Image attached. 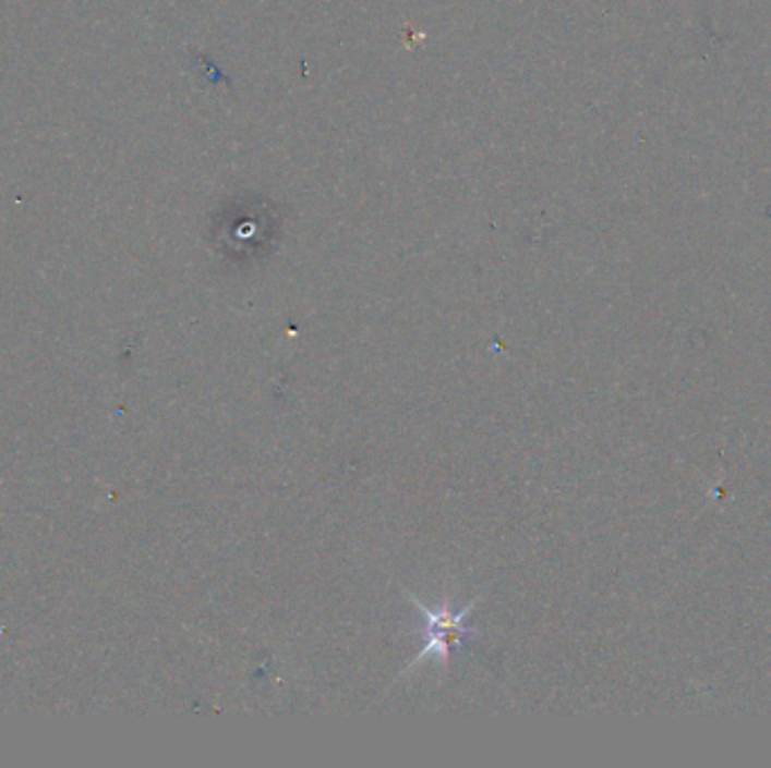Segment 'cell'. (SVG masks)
Listing matches in <instances>:
<instances>
[{
	"instance_id": "cell-1",
	"label": "cell",
	"mask_w": 771,
	"mask_h": 768,
	"mask_svg": "<svg viewBox=\"0 0 771 768\" xmlns=\"http://www.w3.org/2000/svg\"><path fill=\"white\" fill-rule=\"evenodd\" d=\"M409 597H411V602L415 605L418 613L424 618V631H422L424 645L409 667H413L415 662H422V658H435L438 662L447 665L451 660L454 649H460L462 643L469 638H479V629L469 626V615H472L479 599H472V602H469L465 609L454 611L447 599L438 609H429L424 602H420L415 595H409Z\"/></svg>"
}]
</instances>
